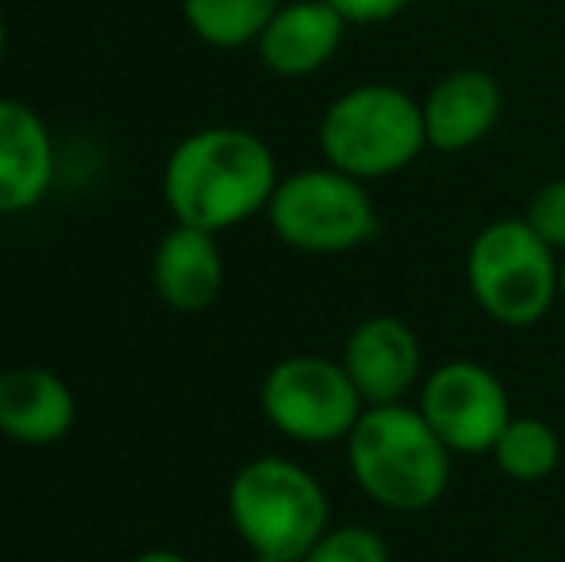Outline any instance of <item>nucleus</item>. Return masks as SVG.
<instances>
[{
	"label": "nucleus",
	"instance_id": "nucleus-1",
	"mask_svg": "<svg viewBox=\"0 0 565 562\" xmlns=\"http://www.w3.org/2000/svg\"><path fill=\"white\" fill-rule=\"evenodd\" d=\"M277 181V158L266 139L216 124L193 131L170 150L162 197L178 224L220 235L266 212Z\"/></svg>",
	"mask_w": 565,
	"mask_h": 562
},
{
	"label": "nucleus",
	"instance_id": "nucleus-2",
	"mask_svg": "<svg viewBox=\"0 0 565 562\" xmlns=\"http://www.w3.org/2000/svg\"><path fill=\"white\" fill-rule=\"evenodd\" d=\"M358 489L388 512H424L450 486V447L416 405H370L347 435Z\"/></svg>",
	"mask_w": 565,
	"mask_h": 562
},
{
	"label": "nucleus",
	"instance_id": "nucleus-3",
	"mask_svg": "<svg viewBox=\"0 0 565 562\" xmlns=\"http://www.w3.org/2000/svg\"><path fill=\"white\" fill-rule=\"evenodd\" d=\"M227 517L254 562H300L331 528L328 494L300 463L262 455L227 486Z\"/></svg>",
	"mask_w": 565,
	"mask_h": 562
},
{
	"label": "nucleus",
	"instance_id": "nucleus-4",
	"mask_svg": "<svg viewBox=\"0 0 565 562\" xmlns=\"http://www.w3.org/2000/svg\"><path fill=\"white\" fill-rule=\"evenodd\" d=\"M316 139L323 162L350 178H393L427 150L424 108L401 85H354L328 105Z\"/></svg>",
	"mask_w": 565,
	"mask_h": 562
},
{
	"label": "nucleus",
	"instance_id": "nucleus-5",
	"mask_svg": "<svg viewBox=\"0 0 565 562\" xmlns=\"http://www.w3.org/2000/svg\"><path fill=\"white\" fill-rule=\"evenodd\" d=\"M466 278L477 308L500 328H531L562 300V258L523 216H504L473 235Z\"/></svg>",
	"mask_w": 565,
	"mask_h": 562
},
{
	"label": "nucleus",
	"instance_id": "nucleus-6",
	"mask_svg": "<svg viewBox=\"0 0 565 562\" xmlns=\"http://www.w3.org/2000/svg\"><path fill=\"white\" fill-rule=\"evenodd\" d=\"M266 216L277 240L305 255H342L370 243L381 227L365 181L328 162L277 181Z\"/></svg>",
	"mask_w": 565,
	"mask_h": 562
},
{
	"label": "nucleus",
	"instance_id": "nucleus-7",
	"mask_svg": "<svg viewBox=\"0 0 565 562\" xmlns=\"http://www.w3.org/2000/svg\"><path fill=\"white\" fill-rule=\"evenodd\" d=\"M258 405L274 432L312 447L347 439L365 413V401L347 367L323 354H289L274 362L262 378Z\"/></svg>",
	"mask_w": 565,
	"mask_h": 562
},
{
	"label": "nucleus",
	"instance_id": "nucleus-8",
	"mask_svg": "<svg viewBox=\"0 0 565 562\" xmlns=\"http://www.w3.org/2000/svg\"><path fill=\"white\" fill-rule=\"evenodd\" d=\"M419 413L435 427L450 455H492L512 421L508 390L489 367L450 359L419 382Z\"/></svg>",
	"mask_w": 565,
	"mask_h": 562
},
{
	"label": "nucleus",
	"instance_id": "nucleus-9",
	"mask_svg": "<svg viewBox=\"0 0 565 562\" xmlns=\"http://www.w3.org/2000/svg\"><path fill=\"white\" fill-rule=\"evenodd\" d=\"M339 362L347 367L350 382L358 385L365 409L370 405H401L419 385L424 374V351L419 336L401 316H365L350 328Z\"/></svg>",
	"mask_w": 565,
	"mask_h": 562
},
{
	"label": "nucleus",
	"instance_id": "nucleus-10",
	"mask_svg": "<svg viewBox=\"0 0 565 562\" xmlns=\"http://www.w3.org/2000/svg\"><path fill=\"white\" fill-rule=\"evenodd\" d=\"M419 108H424L427 150L461 155L492 136L504 113V93L489 70H450L427 89Z\"/></svg>",
	"mask_w": 565,
	"mask_h": 562
},
{
	"label": "nucleus",
	"instance_id": "nucleus-11",
	"mask_svg": "<svg viewBox=\"0 0 565 562\" xmlns=\"http://www.w3.org/2000/svg\"><path fill=\"white\" fill-rule=\"evenodd\" d=\"M54 136L31 105L0 97V216H20L43 204L54 185Z\"/></svg>",
	"mask_w": 565,
	"mask_h": 562
},
{
	"label": "nucleus",
	"instance_id": "nucleus-12",
	"mask_svg": "<svg viewBox=\"0 0 565 562\" xmlns=\"http://www.w3.org/2000/svg\"><path fill=\"white\" fill-rule=\"evenodd\" d=\"M347 28L328 0H285L254 46L269 74L312 77L339 54Z\"/></svg>",
	"mask_w": 565,
	"mask_h": 562
},
{
	"label": "nucleus",
	"instance_id": "nucleus-13",
	"mask_svg": "<svg viewBox=\"0 0 565 562\" xmlns=\"http://www.w3.org/2000/svg\"><path fill=\"white\" fill-rule=\"evenodd\" d=\"M77 421L66 378L46 367H12L0 374V435L23 447H51Z\"/></svg>",
	"mask_w": 565,
	"mask_h": 562
},
{
	"label": "nucleus",
	"instance_id": "nucleus-14",
	"mask_svg": "<svg viewBox=\"0 0 565 562\" xmlns=\"http://www.w3.org/2000/svg\"><path fill=\"white\" fill-rule=\"evenodd\" d=\"M150 282L162 305L173 312H204L209 305H216L227 282L216 235L189 224L170 227L150 258Z\"/></svg>",
	"mask_w": 565,
	"mask_h": 562
},
{
	"label": "nucleus",
	"instance_id": "nucleus-15",
	"mask_svg": "<svg viewBox=\"0 0 565 562\" xmlns=\"http://www.w3.org/2000/svg\"><path fill=\"white\" fill-rule=\"evenodd\" d=\"M285 0H181L189 31L220 51L254 46Z\"/></svg>",
	"mask_w": 565,
	"mask_h": 562
},
{
	"label": "nucleus",
	"instance_id": "nucleus-16",
	"mask_svg": "<svg viewBox=\"0 0 565 562\" xmlns=\"http://www.w3.org/2000/svg\"><path fill=\"white\" fill-rule=\"evenodd\" d=\"M492 463L508 481L539 486L562 466V435L543 416H512L492 447Z\"/></svg>",
	"mask_w": 565,
	"mask_h": 562
},
{
	"label": "nucleus",
	"instance_id": "nucleus-17",
	"mask_svg": "<svg viewBox=\"0 0 565 562\" xmlns=\"http://www.w3.org/2000/svg\"><path fill=\"white\" fill-rule=\"evenodd\" d=\"M300 562H393V551L373 528L342 524L328 528Z\"/></svg>",
	"mask_w": 565,
	"mask_h": 562
},
{
	"label": "nucleus",
	"instance_id": "nucleus-18",
	"mask_svg": "<svg viewBox=\"0 0 565 562\" xmlns=\"http://www.w3.org/2000/svg\"><path fill=\"white\" fill-rule=\"evenodd\" d=\"M523 220L531 224V232L546 243L551 251L565 255V178H554L546 185H539L527 201Z\"/></svg>",
	"mask_w": 565,
	"mask_h": 562
},
{
	"label": "nucleus",
	"instance_id": "nucleus-19",
	"mask_svg": "<svg viewBox=\"0 0 565 562\" xmlns=\"http://www.w3.org/2000/svg\"><path fill=\"white\" fill-rule=\"evenodd\" d=\"M347 23H385L401 15L412 0H328Z\"/></svg>",
	"mask_w": 565,
	"mask_h": 562
},
{
	"label": "nucleus",
	"instance_id": "nucleus-20",
	"mask_svg": "<svg viewBox=\"0 0 565 562\" xmlns=\"http://www.w3.org/2000/svg\"><path fill=\"white\" fill-rule=\"evenodd\" d=\"M131 562H189L185 555H178V551H142V555H135Z\"/></svg>",
	"mask_w": 565,
	"mask_h": 562
},
{
	"label": "nucleus",
	"instance_id": "nucleus-21",
	"mask_svg": "<svg viewBox=\"0 0 565 562\" xmlns=\"http://www.w3.org/2000/svg\"><path fill=\"white\" fill-rule=\"evenodd\" d=\"M8 51V23H4V12H0V59H4Z\"/></svg>",
	"mask_w": 565,
	"mask_h": 562
},
{
	"label": "nucleus",
	"instance_id": "nucleus-22",
	"mask_svg": "<svg viewBox=\"0 0 565 562\" xmlns=\"http://www.w3.org/2000/svg\"><path fill=\"white\" fill-rule=\"evenodd\" d=\"M562 305H565V255H562Z\"/></svg>",
	"mask_w": 565,
	"mask_h": 562
}]
</instances>
